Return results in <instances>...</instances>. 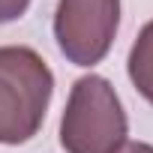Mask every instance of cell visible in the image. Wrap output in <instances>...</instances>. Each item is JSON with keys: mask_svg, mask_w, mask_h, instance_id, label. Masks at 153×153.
Returning a JSON list of instances; mask_svg holds the SVG:
<instances>
[{"mask_svg": "<svg viewBox=\"0 0 153 153\" xmlns=\"http://www.w3.org/2000/svg\"><path fill=\"white\" fill-rule=\"evenodd\" d=\"M120 27V0H57L54 39L75 66H96Z\"/></svg>", "mask_w": 153, "mask_h": 153, "instance_id": "3", "label": "cell"}, {"mask_svg": "<svg viewBox=\"0 0 153 153\" xmlns=\"http://www.w3.org/2000/svg\"><path fill=\"white\" fill-rule=\"evenodd\" d=\"M114 153H153V144H144V141H123Z\"/></svg>", "mask_w": 153, "mask_h": 153, "instance_id": "6", "label": "cell"}, {"mask_svg": "<svg viewBox=\"0 0 153 153\" xmlns=\"http://www.w3.org/2000/svg\"><path fill=\"white\" fill-rule=\"evenodd\" d=\"M129 132L117 90L102 75H84L72 84L60 117V147L66 153H114Z\"/></svg>", "mask_w": 153, "mask_h": 153, "instance_id": "2", "label": "cell"}, {"mask_svg": "<svg viewBox=\"0 0 153 153\" xmlns=\"http://www.w3.org/2000/svg\"><path fill=\"white\" fill-rule=\"evenodd\" d=\"M54 75L27 45L0 48V144H27L48 111Z\"/></svg>", "mask_w": 153, "mask_h": 153, "instance_id": "1", "label": "cell"}, {"mask_svg": "<svg viewBox=\"0 0 153 153\" xmlns=\"http://www.w3.org/2000/svg\"><path fill=\"white\" fill-rule=\"evenodd\" d=\"M126 69H129V78H132L135 90L153 105V21L141 27L135 45L129 48Z\"/></svg>", "mask_w": 153, "mask_h": 153, "instance_id": "4", "label": "cell"}, {"mask_svg": "<svg viewBox=\"0 0 153 153\" xmlns=\"http://www.w3.org/2000/svg\"><path fill=\"white\" fill-rule=\"evenodd\" d=\"M27 6H30V0H0V24L21 18L27 12Z\"/></svg>", "mask_w": 153, "mask_h": 153, "instance_id": "5", "label": "cell"}]
</instances>
